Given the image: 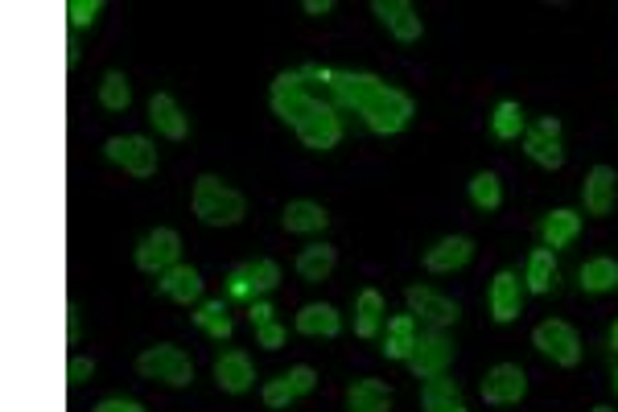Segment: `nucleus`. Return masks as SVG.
I'll return each instance as SVG.
<instances>
[{
	"label": "nucleus",
	"mask_w": 618,
	"mask_h": 412,
	"mask_svg": "<svg viewBox=\"0 0 618 412\" xmlns=\"http://www.w3.org/2000/svg\"><path fill=\"white\" fill-rule=\"evenodd\" d=\"M298 71L301 78H305L322 99H330L335 108H355V112L363 116V124H367L375 136H396V132H404L412 112H416L409 92H400V87L367 75V71H335V66H318V62H305Z\"/></svg>",
	"instance_id": "nucleus-1"
},
{
	"label": "nucleus",
	"mask_w": 618,
	"mask_h": 412,
	"mask_svg": "<svg viewBox=\"0 0 618 412\" xmlns=\"http://www.w3.org/2000/svg\"><path fill=\"white\" fill-rule=\"evenodd\" d=\"M190 210H194V219L206 227H235V223H244L247 203H244V194L235 186H227L223 178L203 173V178L194 182V190H190Z\"/></svg>",
	"instance_id": "nucleus-2"
},
{
	"label": "nucleus",
	"mask_w": 618,
	"mask_h": 412,
	"mask_svg": "<svg viewBox=\"0 0 618 412\" xmlns=\"http://www.w3.org/2000/svg\"><path fill=\"white\" fill-rule=\"evenodd\" d=\"M293 132H298V141L305 145V149L330 153L338 141H342V116H338V108L330 104V99H322V95L314 92L310 95V104L301 108Z\"/></svg>",
	"instance_id": "nucleus-3"
},
{
	"label": "nucleus",
	"mask_w": 618,
	"mask_h": 412,
	"mask_svg": "<svg viewBox=\"0 0 618 412\" xmlns=\"http://www.w3.org/2000/svg\"><path fill=\"white\" fill-rule=\"evenodd\" d=\"M136 372L145 375V379H153V384H169V388H190V384H194V363H190V355L182 347H169V342L149 347L145 355L136 359Z\"/></svg>",
	"instance_id": "nucleus-4"
},
{
	"label": "nucleus",
	"mask_w": 618,
	"mask_h": 412,
	"mask_svg": "<svg viewBox=\"0 0 618 412\" xmlns=\"http://www.w3.org/2000/svg\"><path fill=\"white\" fill-rule=\"evenodd\" d=\"M277 284H281V264L260 256V260L235 264V268L227 272V298L247 301V305H252V301L268 298Z\"/></svg>",
	"instance_id": "nucleus-5"
},
{
	"label": "nucleus",
	"mask_w": 618,
	"mask_h": 412,
	"mask_svg": "<svg viewBox=\"0 0 618 412\" xmlns=\"http://www.w3.org/2000/svg\"><path fill=\"white\" fill-rule=\"evenodd\" d=\"M104 157L116 169H124L129 178H153L157 173V145H153L149 136H141V132H132V136H108L104 141Z\"/></svg>",
	"instance_id": "nucleus-6"
},
{
	"label": "nucleus",
	"mask_w": 618,
	"mask_h": 412,
	"mask_svg": "<svg viewBox=\"0 0 618 412\" xmlns=\"http://www.w3.org/2000/svg\"><path fill=\"white\" fill-rule=\"evenodd\" d=\"M458 355V347H453V338L446 330H433L425 326L421 335H416V347H412L409 355V372L416 379H433V375H446V367L453 363Z\"/></svg>",
	"instance_id": "nucleus-7"
},
{
	"label": "nucleus",
	"mask_w": 618,
	"mask_h": 412,
	"mask_svg": "<svg viewBox=\"0 0 618 412\" xmlns=\"http://www.w3.org/2000/svg\"><path fill=\"white\" fill-rule=\"evenodd\" d=\"M178 256H182V235L173 227H153L136 244V268L149 277H166L173 264H182Z\"/></svg>",
	"instance_id": "nucleus-8"
},
{
	"label": "nucleus",
	"mask_w": 618,
	"mask_h": 412,
	"mask_svg": "<svg viewBox=\"0 0 618 412\" xmlns=\"http://www.w3.org/2000/svg\"><path fill=\"white\" fill-rule=\"evenodd\" d=\"M532 347L541 351L544 359H553L557 367H578L581 363V338L578 330L561 318H548L532 330Z\"/></svg>",
	"instance_id": "nucleus-9"
},
{
	"label": "nucleus",
	"mask_w": 618,
	"mask_h": 412,
	"mask_svg": "<svg viewBox=\"0 0 618 412\" xmlns=\"http://www.w3.org/2000/svg\"><path fill=\"white\" fill-rule=\"evenodd\" d=\"M404 301H409L412 318L433 326V330H446V326H453V322L462 318V305L453 298H446V293L429 289V284H412L409 293H404Z\"/></svg>",
	"instance_id": "nucleus-10"
},
{
	"label": "nucleus",
	"mask_w": 618,
	"mask_h": 412,
	"mask_svg": "<svg viewBox=\"0 0 618 412\" xmlns=\"http://www.w3.org/2000/svg\"><path fill=\"white\" fill-rule=\"evenodd\" d=\"M314 388H318V372L310 363H298V367L281 372L277 379H268L260 388V400L268 409H289V404H298L301 396H310Z\"/></svg>",
	"instance_id": "nucleus-11"
},
{
	"label": "nucleus",
	"mask_w": 618,
	"mask_h": 412,
	"mask_svg": "<svg viewBox=\"0 0 618 412\" xmlns=\"http://www.w3.org/2000/svg\"><path fill=\"white\" fill-rule=\"evenodd\" d=\"M478 392L487 404L495 409H507V404H520L528 396V375L520 363H495L487 375H483V384H478Z\"/></svg>",
	"instance_id": "nucleus-12"
},
{
	"label": "nucleus",
	"mask_w": 618,
	"mask_h": 412,
	"mask_svg": "<svg viewBox=\"0 0 618 412\" xmlns=\"http://www.w3.org/2000/svg\"><path fill=\"white\" fill-rule=\"evenodd\" d=\"M310 95H314V87L301 78V71H281V75L272 78V92H268V104H272V116L281 120V124H298L301 108L310 104Z\"/></svg>",
	"instance_id": "nucleus-13"
},
{
	"label": "nucleus",
	"mask_w": 618,
	"mask_h": 412,
	"mask_svg": "<svg viewBox=\"0 0 618 412\" xmlns=\"http://www.w3.org/2000/svg\"><path fill=\"white\" fill-rule=\"evenodd\" d=\"M524 153L541 169H561L565 149H561V120L557 116H544L536 129L524 132Z\"/></svg>",
	"instance_id": "nucleus-14"
},
{
	"label": "nucleus",
	"mask_w": 618,
	"mask_h": 412,
	"mask_svg": "<svg viewBox=\"0 0 618 412\" xmlns=\"http://www.w3.org/2000/svg\"><path fill=\"white\" fill-rule=\"evenodd\" d=\"M372 13L379 17V25H384L396 41H404V46L421 41V34H425V21L416 17V9H412L409 0H375Z\"/></svg>",
	"instance_id": "nucleus-15"
},
{
	"label": "nucleus",
	"mask_w": 618,
	"mask_h": 412,
	"mask_svg": "<svg viewBox=\"0 0 618 412\" xmlns=\"http://www.w3.org/2000/svg\"><path fill=\"white\" fill-rule=\"evenodd\" d=\"M157 293L178 305H203L206 281L194 264H173L166 277H157Z\"/></svg>",
	"instance_id": "nucleus-16"
},
{
	"label": "nucleus",
	"mask_w": 618,
	"mask_h": 412,
	"mask_svg": "<svg viewBox=\"0 0 618 412\" xmlns=\"http://www.w3.org/2000/svg\"><path fill=\"white\" fill-rule=\"evenodd\" d=\"M487 298H490V318L504 322V326L524 314V284H520V277H516L511 268L495 272V281H490Z\"/></svg>",
	"instance_id": "nucleus-17"
},
{
	"label": "nucleus",
	"mask_w": 618,
	"mask_h": 412,
	"mask_svg": "<svg viewBox=\"0 0 618 412\" xmlns=\"http://www.w3.org/2000/svg\"><path fill=\"white\" fill-rule=\"evenodd\" d=\"M581 203L585 215H610L618 203V173L610 166H594L585 173V186H581Z\"/></svg>",
	"instance_id": "nucleus-18"
},
{
	"label": "nucleus",
	"mask_w": 618,
	"mask_h": 412,
	"mask_svg": "<svg viewBox=\"0 0 618 412\" xmlns=\"http://www.w3.org/2000/svg\"><path fill=\"white\" fill-rule=\"evenodd\" d=\"M215 384L223 388L227 396H244L256 388V367H252V359L244 351H223V355L215 359Z\"/></svg>",
	"instance_id": "nucleus-19"
},
{
	"label": "nucleus",
	"mask_w": 618,
	"mask_h": 412,
	"mask_svg": "<svg viewBox=\"0 0 618 412\" xmlns=\"http://www.w3.org/2000/svg\"><path fill=\"white\" fill-rule=\"evenodd\" d=\"M149 124L157 129V136H166V141H186L190 136V116L182 112V104L169 92H153Z\"/></svg>",
	"instance_id": "nucleus-20"
},
{
	"label": "nucleus",
	"mask_w": 618,
	"mask_h": 412,
	"mask_svg": "<svg viewBox=\"0 0 618 412\" xmlns=\"http://www.w3.org/2000/svg\"><path fill=\"white\" fill-rule=\"evenodd\" d=\"M474 260V240L470 235H446L425 252V268L429 272H462Z\"/></svg>",
	"instance_id": "nucleus-21"
},
{
	"label": "nucleus",
	"mask_w": 618,
	"mask_h": 412,
	"mask_svg": "<svg viewBox=\"0 0 618 412\" xmlns=\"http://www.w3.org/2000/svg\"><path fill=\"white\" fill-rule=\"evenodd\" d=\"M298 335L305 338H335L342 335V314H338L330 301H310L298 310Z\"/></svg>",
	"instance_id": "nucleus-22"
},
{
	"label": "nucleus",
	"mask_w": 618,
	"mask_h": 412,
	"mask_svg": "<svg viewBox=\"0 0 618 412\" xmlns=\"http://www.w3.org/2000/svg\"><path fill=\"white\" fill-rule=\"evenodd\" d=\"M281 227L289 235H318L330 227V215H326V206L310 203V198H293V203H284Z\"/></svg>",
	"instance_id": "nucleus-23"
},
{
	"label": "nucleus",
	"mask_w": 618,
	"mask_h": 412,
	"mask_svg": "<svg viewBox=\"0 0 618 412\" xmlns=\"http://www.w3.org/2000/svg\"><path fill=\"white\" fill-rule=\"evenodd\" d=\"M421 409L425 412H470L462 388H458L453 379H446V375H433V379L421 384Z\"/></svg>",
	"instance_id": "nucleus-24"
},
{
	"label": "nucleus",
	"mask_w": 618,
	"mask_h": 412,
	"mask_svg": "<svg viewBox=\"0 0 618 412\" xmlns=\"http://www.w3.org/2000/svg\"><path fill=\"white\" fill-rule=\"evenodd\" d=\"M392 388L384 379H355L347 388V412H392Z\"/></svg>",
	"instance_id": "nucleus-25"
},
{
	"label": "nucleus",
	"mask_w": 618,
	"mask_h": 412,
	"mask_svg": "<svg viewBox=\"0 0 618 412\" xmlns=\"http://www.w3.org/2000/svg\"><path fill=\"white\" fill-rule=\"evenodd\" d=\"M338 264V247L330 244H305L298 252V260H293V268H298V277L305 284H322L330 272H335Z\"/></svg>",
	"instance_id": "nucleus-26"
},
{
	"label": "nucleus",
	"mask_w": 618,
	"mask_h": 412,
	"mask_svg": "<svg viewBox=\"0 0 618 412\" xmlns=\"http://www.w3.org/2000/svg\"><path fill=\"white\" fill-rule=\"evenodd\" d=\"M581 235V215L578 210H553V215H544V223H541V240H544V247H569L573 240Z\"/></svg>",
	"instance_id": "nucleus-27"
},
{
	"label": "nucleus",
	"mask_w": 618,
	"mask_h": 412,
	"mask_svg": "<svg viewBox=\"0 0 618 412\" xmlns=\"http://www.w3.org/2000/svg\"><path fill=\"white\" fill-rule=\"evenodd\" d=\"M412 347H416V318H412V314H396V318L388 322V335H384V359L409 363Z\"/></svg>",
	"instance_id": "nucleus-28"
},
{
	"label": "nucleus",
	"mask_w": 618,
	"mask_h": 412,
	"mask_svg": "<svg viewBox=\"0 0 618 412\" xmlns=\"http://www.w3.org/2000/svg\"><path fill=\"white\" fill-rule=\"evenodd\" d=\"M194 326L203 330L206 338H215V342H223V338L235 335V322L227 314V301H203V305H194Z\"/></svg>",
	"instance_id": "nucleus-29"
},
{
	"label": "nucleus",
	"mask_w": 618,
	"mask_h": 412,
	"mask_svg": "<svg viewBox=\"0 0 618 412\" xmlns=\"http://www.w3.org/2000/svg\"><path fill=\"white\" fill-rule=\"evenodd\" d=\"M553 284H557V256H553V247H536L528 256L524 289L528 293H553Z\"/></svg>",
	"instance_id": "nucleus-30"
},
{
	"label": "nucleus",
	"mask_w": 618,
	"mask_h": 412,
	"mask_svg": "<svg viewBox=\"0 0 618 412\" xmlns=\"http://www.w3.org/2000/svg\"><path fill=\"white\" fill-rule=\"evenodd\" d=\"M384 326V293L379 289H363L355 298V335L375 338Z\"/></svg>",
	"instance_id": "nucleus-31"
},
{
	"label": "nucleus",
	"mask_w": 618,
	"mask_h": 412,
	"mask_svg": "<svg viewBox=\"0 0 618 412\" xmlns=\"http://www.w3.org/2000/svg\"><path fill=\"white\" fill-rule=\"evenodd\" d=\"M581 289L585 293H610V289H618V260H610V256H594V260L581 264Z\"/></svg>",
	"instance_id": "nucleus-32"
},
{
	"label": "nucleus",
	"mask_w": 618,
	"mask_h": 412,
	"mask_svg": "<svg viewBox=\"0 0 618 412\" xmlns=\"http://www.w3.org/2000/svg\"><path fill=\"white\" fill-rule=\"evenodd\" d=\"M490 132H495V141H524L528 132V120H524V108L516 104V99H504L495 116H490Z\"/></svg>",
	"instance_id": "nucleus-33"
},
{
	"label": "nucleus",
	"mask_w": 618,
	"mask_h": 412,
	"mask_svg": "<svg viewBox=\"0 0 618 412\" xmlns=\"http://www.w3.org/2000/svg\"><path fill=\"white\" fill-rule=\"evenodd\" d=\"M129 104H132L129 75H124V71H108V75L99 78V108H108V112H129Z\"/></svg>",
	"instance_id": "nucleus-34"
},
{
	"label": "nucleus",
	"mask_w": 618,
	"mask_h": 412,
	"mask_svg": "<svg viewBox=\"0 0 618 412\" xmlns=\"http://www.w3.org/2000/svg\"><path fill=\"white\" fill-rule=\"evenodd\" d=\"M470 203L478 206V210H499V203H504L499 173H490V169L474 173V178H470Z\"/></svg>",
	"instance_id": "nucleus-35"
},
{
	"label": "nucleus",
	"mask_w": 618,
	"mask_h": 412,
	"mask_svg": "<svg viewBox=\"0 0 618 412\" xmlns=\"http://www.w3.org/2000/svg\"><path fill=\"white\" fill-rule=\"evenodd\" d=\"M104 13V4L99 0H71L66 4V17H71V29H92L95 21Z\"/></svg>",
	"instance_id": "nucleus-36"
},
{
	"label": "nucleus",
	"mask_w": 618,
	"mask_h": 412,
	"mask_svg": "<svg viewBox=\"0 0 618 412\" xmlns=\"http://www.w3.org/2000/svg\"><path fill=\"white\" fill-rule=\"evenodd\" d=\"M95 375V359L92 355H71V367H66V379H71V388H83L87 379Z\"/></svg>",
	"instance_id": "nucleus-37"
},
{
	"label": "nucleus",
	"mask_w": 618,
	"mask_h": 412,
	"mask_svg": "<svg viewBox=\"0 0 618 412\" xmlns=\"http://www.w3.org/2000/svg\"><path fill=\"white\" fill-rule=\"evenodd\" d=\"M256 342H260L264 351H281V347H284V326H281V322H264V326H256Z\"/></svg>",
	"instance_id": "nucleus-38"
},
{
	"label": "nucleus",
	"mask_w": 618,
	"mask_h": 412,
	"mask_svg": "<svg viewBox=\"0 0 618 412\" xmlns=\"http://www.w3.org/2000/svg\"><path fill=\"white\" fill-rule=\"evenodd\" d=\"M92 412H145L141 400H129V396H108V400H99Z\"/></svg>",
	"instance_id": "nucleus-39"
},
{
	"label": "nucleus",
	"mask_w": 618,
	"mask_h": 412,
	"mask_svg": "<svg viewBox=\"0 0 618 412\" xmlns=\"http://www.w3.org/2000/svg\"><path fill=\"white\" fill-rule=\"evenodd\" d=\"M66 338H71V347H78V338H83V314H78L75 301L66 305Z\"/></svg>",
	"instance_id": "nucleus-40"
},
{
	"label": "nucleus",
	"mask_w": 618,
	"mask_h": 412,
	"mask_svg": "<svg viewBox=\"0 0 618 412\" xmlns=\"http://www.w3.org/2000/svg\"><path fill=\"white\" fill-rule=\"evenodd\" d=\"M272 314H277V310H272V305H268V301H252V305H247V318H252V326H264V322H277L272 318Z\"/></svg>",
	"instance_id": "nucleus-41"
},
{
	"label": "nucleus",
	"mask_w": 618,
	"mask_h": 412,
	"mask_svg": "<svg viewBox=\"0 0 618 412\" xmlns=\"http://www.w3.org/2000/svg\"><path fill=\"white\" fill-rule=\"evenodd\" d=\"M301 9H305L310 17H326V13H335V0H305Z\"/></svg>",
	"instance_id": "nucleus-42"
},
{
	"label": "nucleus",
	"mask_w": 618,
	"mask_h": 412,
	"mask_svg": "<svg viewBox=\"0 0 618 412\" xmlns=\"http://www.w3.org/2000/svg\"><path fill=\"white\" fill-rule=\"evenodd\" d=\"M610 347H615V351H618V322H615V326H610Z\"/></svg>",
	"instance_id": "nucleus-43"
},
{
	"label": "nucleus",
	"mask_w": 618,
	"mask_h": 412,
	"mask_svg": "<svg viewBox=\"0 0 618 412\" xmlns=\"http://www.w3.org/2000/svg\"><path fill=\"white\" fill-rule=\"evenodd\" d=\"M590 412H615V409H606V404H598V409H590Z\"/></svg>",
	"instance_id": "nucleus-44"
},
{
	"label": "nucleus",
	"mask_w": 618,
	"mask_h": 412,
	"mask_svg": "<svg viewBox=\"0 0 618 412\" xmlns=\"http://www.w3.org/2000/svg\"><path fill=\"white\" fill-rule=\"evenodd\" d=\"M615 392H618V372H615Z\"/></svg>",
	"instance_id": "nucleus-45"
}]
</instances>
